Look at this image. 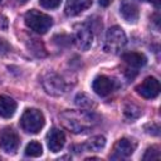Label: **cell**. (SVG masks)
<instances>
[{
	"mask_svg": "<svg viewBox=\"0 0 161 161\" xmlns=\"http://www.w3.org/2000/svg\"><path fill=\"white\" fill-rule=\"evenodd\" d=\"M59 118L62 125L73 133L87 132L99 122V117L91 111H65Z\"/></svg>",
	"mask_w": 161,
	"mask_h": 161,
	"instance_id": "obj_1",
	"label": "cell"
},
{
	"mask_svg": "<svg viewBox=\"0 0 161 161\" xmlns=\"http://www.w3.org/2000/svg\"><path fill=\"white\" fill-rule=\"evenodd\" d=\"M24 20H25L26 26L38 34H45L53 24V19L49 15L42 11H38V10H34V9L29 10L25 14Z\"/></svg>",
	"mask_w": 161,
	"mask_h": 161,
	"instance_id": "obj_2",
	"label": "cell"
},
{
	"mask_svg": "<svg viewBox=\"0 0 161 161\" xmlns=\"http://www.w3.org/2000/svg\"><path fill=\"white\" fill-rule=\"evenodd\" d=\"M45 123L43 113L36 108H28L20 118L21 128L28 133H38Z\"/></svg>",
	"mask_w": 161,
	"mask_h": 161,
	"instance_id": "obj_3",
	"label": "cell"
},
{
	"mask_svg": "<svg viewBox=\"0 0 161 161\" xmlns=\"http://www.w3.org/2000/svg\"><path fill=\"white\" fill-rule=\"evenodd\" d=\"M127 38L125 31L122 30V28L119 26H112L107 30L106 34V40H104V52L107 53H118L126 44Z\"/></svg>",
	"mask_w": 161,
	"mask_h": 161,
	"instance_id": "obj_4",
	"label": "cell"
},
{
	"mask_svg": "<svg viewBox=\"0 0 161 161\" xmlns=\"http://www.w3.org/2000/svg\"><path fill=\"white\" fill-rule=\"evenodd\" d=\"M42 84L43 88L45 89V92L50 96H62L65 91V83L64 80L53 72H48L44 74V77L42 78Z\"/></svg>",
	"mask_w": 161,
	"mask_h": 161,
	"instance_id": "obj_5",
	"label": "cell"
},
{
	"mask_svg": "<svg viewBox=\"0 0 161 161\" xmlns=\"http://www.w3.org/2000/svg\"><path fill=\"white\" fill-rule=\"evenodd\" d=\"M19 136L16 135V132L10 128L6 127L1 131L0 133V148L5 152V153H15L18 147H19Z\"/></svg>",
	"mask_w": 161,
	"mask_h": 161,
	"instance_id": "obj_6",
	"label": "cell"
},
{
	"mask_svg": "<svg viewBox=\"0 0 161 161\" xmlns=\"http://www.w3.org/2000/svg\"><path fill=\"white\" fill-rule=\"evenodd\" d=\"M136 141L130 140V138H119L114 146H113V151L111 155L112 160H122L126 158L128 156H131L133 153V151L136 150Z\"/></svg>",
	"mask_w": 161,
	"mask_h": 161,
	"instance_id": "obj_7",
	"label": "cell"
},
{
	"mask_svg": "<svg viewBox=\"0 0 161 161\" xmlns=\"http://www.w3.org/2000/svg\"><path fill=\"white\" fill-rule=\"evenodd\" d=\"M74 39L79 49L88 50L93 42V33L92 29L87 24H78L74 26Z\"/></svg>",
	"mask_w": 161,
	"mask_h": 161,
	"instance_id": "obj_8",
	"label": "cell"
},
{
	"mask_svg": "<svg viewBox=\"0 0 161 161\" xmlns=\"http://www.w3.org/2000/svg\"><path fill=\"white\" fill-rule=\"evenodd\" d=\"M137 93L147 99L156 98L160 93V83L155 77H147L141 84L136 87Z\"/></svg>",
	"mask_w": 161,
	"mask_h": 161,
	"instance_id": "obj_9",
	"label": "cell"
},
{
	"mask_svg": "<svg viewBox=\"0 0 161 161\" xmlns=\"http://www.w3.org/2000/svg\"><path fill=\"white\" fill-rule=\"evenodd\" d=\"M116 84H114V80L111 79L109 77H106V75H98L94 78L93 83H92V88L93 91L101 96V97H106L108 96L111 92H113Z\"/></svg>",
	"mask_w": 161,
	"mask_h": 161,
	"instance_id": "obj_10",
	"label": "cell"
},
{
	"mask_svg": "<svg viewBox=\"0 0 161 161\" xmlns=\"http://www.w3.org/2000/svg\"><path fill=\"white\" fill-rule=\"evenodd\" d=\"M64 143H65V136H64L63 131H60L57 127H53L48 132V135H47V145H48V148L52 152H59L63 148Z\"/></svg>",
	"mask_w": 161,
	"mask_h": 161,
	"instance_id": "obj_11",
	"label": "cell"
},
{
	"mask_svg": "<svg viewBox=\"0 0 161 161\" xmlns=\"http://www.w3.org/2000/svg\"><path fill=\"white\" fill-rule=\"evenodd\" d=\"M91 5L92 0H67L64 10L68 16H75L82 11L87 10Z\"/></svg>",
	"mask_w": 161,
	"mask_h": 161,
	"instance_id": "obj_12",
	"label": "cell"
},
{
	"mask_svg": "<svg viewBox=\"0 0 161 161\" xmlns=\"http://www.w3.org/2000/svg\"><path fill=\"white\" fill-rule=\"evenodd\" d=\"M106 145V138L103 136H93L88 141H86L83 145L78 146L79 151H89V152H97L101 151ZM78 151V152H79Z\"/></svg>",
	"mask_w": 161,
	"mask_h": 161,
	"instance_id": "obj_13",
	"label": "cell"
},
{
	"mask_svg": "<svg viewBox=\"0 0 161 161\" xmlns=\"http://www.w3.org/2000/svg\"><path fill=\"white\" fill-rule=\"evenodd\" d=\"M16 111V102L9 96H0V116L10 118Z\"/></svg>",
	"mask_w": 161,
	"mask_h": 161,
	"instance_id": "obj_14",
	"label": "cell"
},
{
	"mask_svg": "<svg viewBox=\"0 0 161 161\" xmlns=\"http://www.w3.org/2000/svg\"><path fill=\"white\" fill-rule=\"evenodd\" d=\"M122 59L123 62L128 65V68H140L142 65L146 64V57L141 53H137V52H131V53H125L122 55Z\"/></svg>",
	"mask_w": 161,
	"mask_h": 161,
	"instance_id": "obj_15",
	"label": "cell"
},
{
	"mask_svg": "<svg viewBox=\"0 0 161 161\" xmlns=\"http://www.w3.org/2000/svg\"><path fill=\"white\" fill-rule=\"evenodd\" d=\"M121 15L126 21L136 23L138 20V15H140L138 14V8L132 3L125 1L121 5Z\"/></svg>",
	"mask_w": 161,
	"mask_h": 161,
	"instance_id": "obj_16",
	"label": "cell"
},
{
	"mask_svg": "<svg viewBox=\"0 0 161 161\" xmlns=\"http://www.w3.org/2000/svg\"><path fill=\"white\" fill-rule=\"evenodd\" d=\"M26 47H28L29 52L31 54H34L35 57H38V58H44L48 54L45 48H44V45H43V43L40 40H38V39H29V42L26 43Z\"/></svg>",
	"mask_w": 161,
	"mask_h": 161,
	"instance_id": "obj_17",
	"label": "cell"
},
{
	"mask_svg": "<svg viewBox=\"0 0 161 161\" xmlns=\"http://www.w3.org/2000/svg\"><path fill=\"white\" fill-rule=\"evenodd\" d=\"M43 153V147L38 141H30L25 147V155L30 157H38Z\"/></svg>",
	"mask_w": 161,
	"mask_h": 161,
	"instance_id": "obj_18",
	"label": "cell"
},
{
	"mask_svg": "<svg viewBox=\"0 0 161 161\" xmlns=\"http://www.w3.org/2000/svg\"><path fill=\"white\" fill-rule=\"evenodd\" d=\"M74 103L80 108H91L94 106L93 99L89 96H87L86 93H78L74 98Z\"/></svg>",
	"mask_w": 161,
	"mask_h": 161,
	"instance_id": "obj_19",
	"label": "cell"
},
{
	"mask_svg": "<svg viewBox=\"0 0 161 161\" xmlns=\"http://www.w3.org/2000/svg\"><path fill=\"white\" fill-rule=\"evenodd\" d=\"M123 113L128 119L132 121V119H136V118H138L141 116V108L137 107L133 103H128V104H126V107L123 109Z\"/></svg>",
	"mask_w": 161,
	"mask_h": 161,
	"instance_id": "obj_20",
	"label": "cell"
},
{
	"mask_svg": "<svg viewBox=\"0 0 161 161\" xmlns=\"http://www.w3.org/2000/svg\"><path fill=\"white\" fill-rule=\"evenodd\" d=\"M145 161L146 160H158L160 158V148L157 146H152V147H148L142 157Z\"/></svg>",
	"mask_w": 161,
	"mask_h": 161,
	"instance_id": "obj_21",
	"label": "cell"
},
{
	"mask_svg": "<svg viewBox=\"0 0 161 161\" xmlns=\"http://www.w3.org/2000/svg\"><path fill=\"white\" fill-rule=\"evenodd\" d=\"M62 0H39V4L45 9H55L60 5Z\"/></svg>",
	"mask_w": 161,
	"mask_h": 161,
	"instance_id": "obj_22",
	"label": "cell"
},
{
	"mask_svg": "<svg viewBox=\"0 0 161 161\" xmlns=\"http://www.w3.org/2000/svg\"><path fill=\"white\" fill-rule=\"evenodd\" d=\"M145 128L148 130L147 132L151 133V135H153V136H158V133H160V127H158V125H156V123L148 125V126H146Z\"/></svg>",
	"mask_w": 161,
	"mask_h": 161,
	"instance_id": "obj_23",
	"label": "cell"
},
{
	"mask_svg": "<svg viewBox=\"0 0 161 161\" xmlns=\"http://www.w3.org/2000/svg\"><path fill=\"white\" fill-rule=\"evenodd\" d=\"M9 26V20L5 15H0V29L1 30H6Z\"/></svg>",
	"mask_w": 161,
	"mask_h": 161,
	"instance_id": "obj_24",
	"label": "cell"
},
{
	"mask_svg": "<svg viewBox=\"0 0 161 161\" xmlns=\"http://www.w3.org/2000/svg\"><path fill=\"white\" fill-rule=\"evenodd\" d=\"M10 49V45L4 39H0V53H6Z\"/></svg>",
	"mask_w": 161,
	"mask_h": 161,
	"instance_id": "obj_25",
	"label": "cell"
},
{
	"mask_svg": "<svg viewBox=\"0 0 161 161\" xmlns=\"http://www.w3.org/2000/svg\"><path fill=\"white\" fill-rule=\"evenodd\" d=\"M111 1H112V0H98V3H99V5H101V6H103V8H106V6H108V5L111 4Z\"/></svg>",
	"mask_w": 161,
	"mask_h": 161,
	"instance_id": "obj_26",
	"label": "cell"
},
{
	"mask_svg": "<svg viewBox=\"0 0 161 161\" xmlns=\"http://www.w3.org/2000/svg\"><path fill=\"white\" fill-rule=\"evenodd\" d=\"M147 1H150V3H152L156 8H160V4H161V0H147Z\"/></svg>",
	"mask_w": 161,
	"mask_h": 161,
	"instance_id": "obj_27",
	"label": "cell"
},
{
	"mask_svg": "<svg viewBox=\"0 0 161 161\" xmlns=\"http://www.w3.org/2000/svg\"><path fill=\"white\" fill-rule=\"evenodd\" d=\"M19 1H23V3H25V1H26V0H19Z\"/></svg>",
	"mask_w": 161,
	"mask_h": 161,
	"instance_id": "obj_28",
	"label": "cell"
},
{
	"mask_svg": "<svg viewBox=\"0 0 161 161\" xmlns=\"http://www.w3.org/2000/svg\"><path fill=\"white\" fill-rule=\"evenodd\" d=\"M0 1H1V0H0Z\"/></svg>",
	"mask_w": 161,
	"mask_h": 161,
	"instance_id": "obj_29",
	"label": "cell"
}]
</instances>
